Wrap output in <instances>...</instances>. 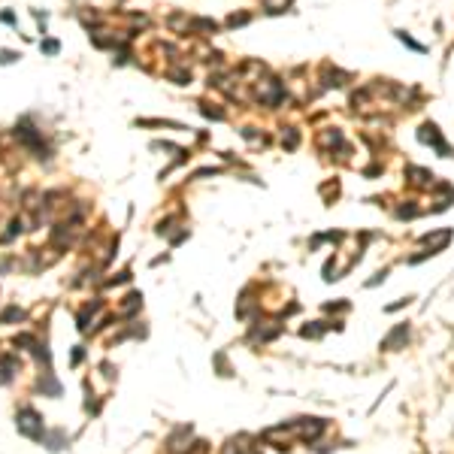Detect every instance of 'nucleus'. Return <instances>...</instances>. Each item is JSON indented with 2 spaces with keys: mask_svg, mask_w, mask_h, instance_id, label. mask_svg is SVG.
I'll list each match as a JSON object with an SVG mask.
<instances>
[{
  "mask_svg": "<svg viewBox=\"0 0 454 454\" xmlns=\"http://www.w3.org/2000/svg\"><path fill=\"white\" fill-rule=\"evenodd\" d=\"M33 421H37V415H33L30 409H25V412H22V421H19L22 433H27V436H40V427L33 424Z\"/></svg>",
  "mask_w": 454,
  "mask_h": 454,
  "instance_id": "f257e3e1",
  "label": "nucleus"
},
{
  "mask_svg": "<svg viewBox=\"0 0 454 454\" xmlns=\"http://www.w3.org/2000/svg\"><path fill=\"white\" fill-rule=\"evenodd\" d=\"M15 58H19L15 51H3V49H0V64H12Z\"/></svg>",
  "mask_w": 454,
  "mask_h": 454,
  "instance_id": "f03ea898",
  "label": "nucleus"
},
{
  "mask_svg": "<svg viewBox=\"0 0 454 454\" xmlns=\"http://www.w3.org/2000/svg\"><path fill=\"white\" fill-rule=\"evenodd\" d=\"M43 49H46V51H58V43H55V40H49V43H43Z\"/></svg>",
  "mask_w": 454,
  "mask_h": 454,
  "instance_id": "7ed1b4c3",
  "label": "nucleus"
}]
</instances>
